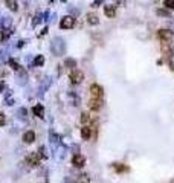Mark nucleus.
<instances>
[{
    "label": "nucleus",
    "mask_w": 174,
    "mask_h": 183,
    "mask_svg": "<svg viewBox=\"0 0 174 183\" xmlns=\"http://www.w3.org/2000/svg\"><path fill=\"white\" fill-rule=\"evenodd\" d=\"M51 51H52V54L55 57L64 55V52H66V43H64V40L61 37H55L52 40V43H51Z\"/></svg>",
    "instance_id": "nucleus-1"
},
{
    "label": "nucleus",
    "mask_w": 174,
    "mask_h": 183,
    "mask_svg": "<svg viewBox=\"0 0 174 183\" xmlns=\"http://www.w3.org/2000/svg\"><path fill=\"white\" fill-rule=\"evenodd\" d=\"M73 26H75V17H72V15H66L60 21V28L61 29H72Z\"/></svg>",
    "instance_id": "nucleus-2"
},
{
    "label": "nucleus",
    "mask_w": 174,
    "mask_h": 183,
    "mask_svg": "<svg viewBox=\"0 0 174 183\" xmlns=\"http://www.w3.org/2000/svg\"><path fill=\"white\" fill-rule=\"evenodd\" d=\"M40 160H41L40 153H31V154L26 157V163H28L29 166L35 168V166H38V165H40Z\"/></svg>",
    "instance_id": "nucleus-3"
},
{
    "label": "nucleus",
    "mask_w": 174,
    "mask_h": 183,
    "mask_svg": "<svg viewBox=\"0 0 174 183\" xmlns=\"http://www.w3.org/2000/svg\"><path fill=\"white\" fill-rule=\"evenodd\" d=\"M157 37L162 40V43H171L174 34H172V31H169V29H160V31L157 32Z\"/></svg>",
    "instance_id": "nucleus-4"
},
{
    "label": "nucleus",
    "mask_w": 174,
    "mask_h": 183,
    "mask_svg": "<svg viewBox=\"0 0 174 183\" xmlns=\"http://www.w3.org/2000/svg\"><path fill=\"white\" fill-rule=\"evenodd\" d=\"M90 93H92V98H96V99H103V87L98 85V84H92L90 85Z\"/></svg>",
    "instance_id": "nucleus-5"
},
{
    "label": "nucleus",
    "mask_w": 174,
    "mask_h": 183,
    "mask_svg": "<svg viewBox=\"0 0 174 183\" xmlns=\"http://www.w3.org/2000/svg\"><path fill=\"white\" fill-rule=\"evenodd\" d=\"M70 81H72V84H80V82H83V79H84V73L81 72V70H72V73H70Z\"/></svg>",
    "instance_id": "nucleus-6"
},
{
    "label": "nucleus",
    "mask_w": 174,
    "mask_h": 183,
    "mask_svg": "<svg viewBox=\"0 0 174 183\" xmlns=\"http://www.w3.org/2000/svg\"><path fill=\"white\" fill-rule=\"evenodd\" d=\"M84 163H86L84 156H81V154H75V156H73V159H72V165H73V166H77V168H83V166H84Z\"/></svg>",
    "instance_id": "nucleus-7"
},
{
    "label": "nucleus",
    "mask_w": 174,
    "mask_h": 183,
    "mask_svg": "<svg viewBox=\"0 0 174 183\" xmlns=\"http://www.w3.org/2000/svg\"><path fill=\"white\" fill-rule=\"evenodd\" d=\"M0 25H2V29H3V31L11 29V26H12V18H11L9 15L2 17V18H0Z\"/></svg>",
    "instance_id": "nucleus-8"
},
{
    "label": "nucleus",
    "mask_w": 174,
    "mask_h": 183,
    "mask_svg": "<svg viewBox=\"0 0 174 183\" xmlns=\"http://www.w3.org/2000/svg\"><path fill=\"white\" fill-rule=\"evenodd\" d=\"M26 81H28V73H26V70H20L17 72V84H20V85H24L26 84Z\"/></svg>",
    "instance_id": "nucleus-9"
},
{
    "label": "nucleus",
    "mask_w": 174,
    "mask_h": 183,
    "mask_svg": "<svg viewBox=\"0 0 174 183\" xmlns=\"http://www.w3.org/2000/svg\"><path fill=\"white\" fill-rule=\"evenodd\" d=\"M89 107L90 110H99L103 107V99H96V98H92L89 101Z\"/></svg>",
    "instance_id": "nucleus-10"
},
{
    "label": "nucleus",
    "mask_w": 174,
    "mask_h": 183,
    "mask_svg": "<svg viewBox=\"0 0 174 183\" xmlns=\"http://www.w3.org/2000/svg\"><path fill=\"white\" fill-rule=\"evenodd\" d=\"M34 141H35V133L32 130H29V131H26L23 134V142L24 144H32Z\"/></svg>",
    "instance_id": "nucleus-11"
},
{
    "label": "nucleus",
    "mask_w": 174,
    "mask_h": 183,
    "mask_svg": "<svg viewBox=\"0 0 174 183\" xmlns=\"http://www.w3.org/2000/svg\"><path fill=\"white\" fill-rule=\"evenodd\" d=\"M32 113L35 114L37 118H43V116H44V108H43V105H41V104H37V105H34V108H32Z\"/></svg>",
    "instance_id": "nucleus-12"
},
{
    "label": "nucleus",
    "mask_w": 174,
    "mask_h": 183,
    "mask_svg": "<svg viewBox=\"0 0 174 183\" xmlns=\"http://www.w3.org/2000/svg\"><path fill=\"white\" fill-rule=\"evenodd\" d=\"M90 136H92V128L87 127V125L83 127V128H81V137H83L84 141H89V139H90Z\"/></svg>",
    "instance_id": "nucleus-13"
},
{
    "label": "nucleus",
    "mask_w": 174,
    "mask_h": 183,
    "mask_svg": "<svg viewBox=\"0 0 174 183\" xmlns=\"http://www.w3.org/2000/svg\"><path fill=\"white\" fill-rule=\"evenodd\" d=\"M104 14H106L109 18H113V17L116 15V9H115V6H113V5H107V6L104 8Z\"/></svg>",
    "instance_id": "nucleus-14"
},
{
    "label": "nucleus",
    "mask_w": 174,
    "mask_h": 183,
    "mask_svg": "<svg viewBox=\"0 0 174 183\" xmlns=\"http://www.w3.org/2000/svg\"><path fill=\"white\" fill-rule=\"evenodd\" d=\"M17 118L20 121H26L28 119V110L26 108H18L17 110Z\"/></svg>",
    "instance_id": "nucleus-15"
},
{
    "label": "nucleus",
    "mask_w": 174,
    "mask_h": 183,
    "mask_svg": "<svg viewBox=\"0 0 174 183\" xmlns=\"http://www.w3.org/2000/svg\"><path fill=\"white\" fill-rule=\"evenodd\" d=\"M87 21H89V25L95 26V25H98V23H99V18H98L96 14H87Z\"/></svg>",
    "instance_id": "nucleus-16"
},
{
    "label": "nucleus",
    "mask_w": 174,
    "mask_h": 183,
    "mask_svg": "<svg viewBox=\"0 0 174 183\" xmlns=\"http://www.w3.org/2000/svg\"><path fill=\"white\" fill-rule=\"evenodd\" d=\"M55 157L58 159V160H61L63 157H64V153H66V147H63V145H58L57 147V150H55Z\"/></svg>",
    "instance_id": "nucleus-17"
},
{
    "label": "nucleus",
    "mask_w": 174,
    "mask_h": 183,
    "mask_svg": "<svg viewBox=\"0 0 174 183\" xmlns=\"http://www.w3.org/2000/svg\"><path fill=\"white\" fill-rule=\"evenodd\" d=\"M49 85H51V78H44L43 84L40 85V95H43V93H44V92L49 88Z\"/></svg>",
    "instance_id": "nucleus-18"
},
{
    "label": "nucleus",
    "mask_w": 174,
    "mask_h": 183,
    "mask_svg": "<svg viewBox=\"0 0 174 183\" xmlns=\"http://www.w3.org/2000/svg\"><path fill=\"white\" fill-rule=\"evenodd\" d=\"M5 2H6V6H8L11 11H17V9H18L17 0H5Z\"/></svg>",
    "instance_id": "nucleus-19"
},
{
    "label": "nucleus",
    "mask_w": 174,
    "mask_h": 183,
    "mask_svg": "<svg viewBox=\"0 0 174 183\" xmlns=\"http://www.w3.org/2000/svg\"><path fill=\"white\" fill-rule=\"evenodd\" d=\"M43 64H44V57H43V55H37L35 60H34V66H38V67H40V66H43Z\"/></svg>",
    "instance_id": "nucleus-20"
},
{
    "label": "nucleus",
    "mask_w": 174,
    "mask_h": 183,
    "mask_svg": "<svg viewBox=\"0 0 174 183\" xmlns=\"http://www.w3.org/2000/svg\"><path fill=\"white\" fill-rule=\"evenodd\" d=\"M64 64H66V67H69V69H73V67H77V61L73 60V58H67Z\"/></svg>",
    "instance_id": "nucleus-21"
},
{
    "label": "nucleus",
    "mask_w": 174,
    "mask_h": 183,
    "mask_svg": "<svg viewBox=\"0 0 174 183\" xmlns=\"http://www.w3.org/2000/svg\"><path fill=\"white\" fill-rule=\"evenodd\" d=\"M113 166H115V169H116L118 172H124V171H128V168H127V166H124L122 163H115Z\"/></svg>",
    "instance_id": "nucleus-22"
},
{
    "label": "nucleus",
    "mask_w": 174,
    "mask_h": 183,
    "mask_svg": "<svg viewBox=\"0 0 174 183\" xmlns=\"http://www.w3.org/2000/svg\"><path fill=\"white\" fill-rule=\"evenodd\" d=\"M81 122H83V124H90V122H92V118L89 116L87 113H83V114H81Z\"/></svg>",
    "instance_id": "nucleus-23"
},
{
    "label": "nucleus",
    "mask_w": 174,
    "mask_h": 183,
    "mask_svg": "<svg viewBox=\"0 0 174 183\" xmlns=\"http://www.w3.org/2000/svg\"><path fill=\"white\" fill-rule=\"evenodd\" d=\"M51 142H52V145H55V147L60 145V139H58V136H57V134L51 133Z\"/></svg>",
    "instance_id": "nucleus-24"
},
{
    "label": "nucleus",
    "mask_w": 174,
    "mask_h": 183,
    "mask_svg": "<svg viewBox=\"0 0 174 183\" xmlns=\"http://www.w3.org/2000/svg\"><path fill=\"white\" fill-rule=\"evenodd\" d=\"M69 96L73 99V105H80V98H78L75 93H73V92H70V93H69Z\"/></svg>",
    "instance_id": "nucleus-25"
},
{
    "label": "nucleus",
    "mask_w": 174,
    "mask_h": 183,
    "mask_svg": "<svg viewBox=\"0 0 174 183\" xmlns=\"http://www.w3.org/2000/svg\"><path fill=\"white\" fill-rule=\"evenodd\" d=\"M9 66H11V69H14V70H17V72L20 70V66H18V63H15L12 58L9 60Z\"/></svg>",
    "instance_id": "nucleus-26"
},
{
    "label": "nucleus",
    "mask_w": 174,
    "mask_h": 183,
    "mask_svg": "<svg viewBox=\"0 0 174 183\" xmlns=\"http://www.w3.org/2000/svg\"><path fill=\"white\" fill-rule=\"evenodd\" d=\"M165 6L166 8H169V9H174V0H165Z\"/></svg>",
    "instance_id": "nucleus-27"
},
{
    "label": "nucleus",
    "mask_w": 174,
    "mask_h": 183,
    "mask_svg": "<svg viewBox=\"0 0 174 183\" xmlns=\"http://www.w3.org/2000/svg\"><path fill=\"white\" fill-rule=\"evenodd\" d=\"M157 14L162 17H169V11H166V9H157Z\"/></svg>",
    "instance_id": "nucleus-28"
},
{
    "label": "nucleus",
    "mask_w": 174,
    "mask_h": 183,
    "mask_svg": "<svg viewBox=\"0 0 174 183\" xmlns=\"http://www.w3.org/2000/svg\"><path fill=\"white\" fill-rule=\"evenodd\" d=\"M5 124H6V118H5V114H3V113H0V127L5 125Z\"/></svg>",
    "instance_id": "nucleus-29"
},
{
    "label": "nucleus",
    "mask_w": 174,
    "mask_h": 183,
    "mask_svg": "<svg viewBox=\"0 0 174 183\" xmlns=\"http://www.w3.org/2000/svg\"><path fill=\"white\" fill-rule=\"evenodd\" d=\"M168 63H169V66H171V67L174 69V54H172V55L169 57V60H168Z\"/></svg>",
    "instance_id": "nucleus-30"
},
{
    "label": "nucleus",
    "mask_w": 174,
    "mask_h": 183,
    "mask_svg": "<svg viewBox=\"0 0 174 183\" xmlns=\"http://www.w3.org/2000/svg\"><path fill=\"white\" fill-rule=\"evenodd\" d=\"M101 3H103V0H95V2H93V5H92V6H93V8H98L99 5H101Z\"/></svg>",
    "instance_id": "nucleus-31"
},
{
    "label": "nucleus",
    "mask_w": 174,
    "mask_h": 183,
    "mask_svg": "<svg viewBox=\"0 0 174 183\" xmlns=\"http://www.w3.org/2000/svg\"><path fill=\"white\" fill-rule=\"evenodd\" d=\"M72 150H73V153H75V154H78V153H80V147H77V145H73V147H72Z\"/></svg>",
    "instance_id": "nucleus-32"
},
{
    "label": "nucleus",
    "mask_w": 174,
    "mask_h": 183,
    "mask_svg": "<svg viewBox=\"0 0 174 183\" xmlns=\"http://www.w3.org/2000/svg\"><path fill=\"white\" fill-rule=\"evenodd\" d=\"M3 87H5V84H0V90H2Z\"/></svg>",
    "instance_id": "nucleus-33"
}]
</instances>
